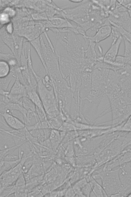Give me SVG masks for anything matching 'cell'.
Returning a JSON list of instances; mask_svg holds the SVG:
<instances>
[{
	"mask_svg": "<svg viewBox=\"0 0 131 197\" xmlns=\"http://www.w3.org/2000/svg\"><path fill=\"white\" fill-rule=\"evenodd\" d=\"M112 127L116 126L125 122L131 114V104H128L111 111Z\"/></svg>",
	"mask_w": 131,
	"mask_h": 197,
	"instance_id": "cell-6",
	"label": "cell"
},
{
	"mask_svg": "<svg viewBox=\"0 0 131 197\" xmlns=\"http://www.w3.org/2000/svg\"><path fill=\"white\" fill-rule=\"evenodd\" d=\"M122 40V37L121 36L116 41L112 43L110 47L104 56V62L110 65H112L114 63L118 55Z\"/></svg>",
	"mask_w": 131,
	"mask_h": 197,
	"instance_id": "cell-7",
	"label": "cell"
},
{
	"mask_svg": "<svg viewBox=\"0 0 131 197\" xmlns=\"http://www.w3.org/2000/svg\"><path fill=\"white\" fill-rule=\"evenodd\" d=\"M83 1V0H69V1L71 3L77 4L82 2Z\"/></svg>",
	"mask_w": 131,
	"mask_h": 197,
	"instance_id": "cell-36",
	"label": "cell"
},
{
	"mask_svg": "<svg viewBox=\"0 0 131 197\" xmlns=\"http://www.w3.org/2000/svg\"><path fill=\"white\" fill-rule=\"evenodd\" d=\"M6 124L14 130L22 129L25 127L26 124L23 121L11 113L4 112L0 113Z\"/></svg>",
	"mask_w": 131,
	"mask_h": 197,
	"instance_id": "cell-8",
	"label": "cell"
},
{
	"mask_svg": "<svg viewBox=\"0 0 131 197\" xmlns=\"http://www.w3.org/2000/svg\"><path fill=\"white\" fill-rule=\"evenodd\" d=\"M86 178L91 185L92 191L96 196L108 197L102 185L97 182L91 175H89Z\"/></svg>",
	"mask_w": 131,
	"mask_h": 197,
	"instance_id": "cell-13",
	"label": "cell"
},
{
	"mask_svg": "<svg viewBox=\"0 0 131 197\" xmlns=\"http://www.w3.org/2000/svg\"><path fill=\"white\" fill-rule=\"evenodd\" d=\"M108 18L110 22L131 33V18L128 11L119 12L115 9L110 14Z\"/></svg>",
	"mask_w": 131,
	"mask_h": 197,
	"instance_id": "cell-5",
	"label": "cell"
},
{
	"mask_svg": "<svg viewBox=\"0 0 131 197\" xmlns=\"http://www.w3.org/2000/svg\"><path fill=\"white\" fill-rule=\"evenodd\" d=\"M35 77L37 82V92L46 112L57 101L54 89L53 87L49 89L37 74Z\"/></svg>",
	"mask_w": 131,
	"mask_h": 197,
	"instance_id": "cell-3",
	"label": "cell"
},
{
	"mask_svg": "<svg viewBox=\"0 0 131 197\" xmlns=\"http://www.w3.org/2000/svg\"><path fill=\"white\" fill-rule=\"evenodd\" d=\"M119 168L115 170L103 171L102 167L97 172L92 174L96 180L100 179L102 186L108 197L119 192L122 190V185L119 174Z\"/></svg>",
	"mask_w": 131,
	"mask_h": 197,
	"instance_id": "cell-2",
	"label": "cell"
},
{
	"mask_svg": "<svg viewBox=\"0 0 131 197\" xmlns=\"http://www.w3.org/2000/svg\"><path fill=\"white\" fill-rule=\"evenodd\" d=\"M111 26L112 30L110 37L111 38L112 40V42H114L122 36L115 27L112 26Z\"/></svg>",
	"mask_w": 131,
	"mask_h": 197,
	"instance_id": "cell-29",
	"label": "cell"
},
{
	"mask_svg": "<svg viewBox=\"0 0 131 197\" xmlns=\"http://www.w3.org/2000/svg\"><path fill=\"white\" fill-rule=\"evenodd\" d=\"M128 12L131 18V8L128 9Z\"/></svg>",
	"mask_w": 131,
	"mask_h": 197,
	"instance_id": "cell-37",
	"label": "cell"
},
{
	"mask_svg": "<svg viewBox=\"0 0 131 197\" xmlns=\"http://www.w3.org/2000/svg\"><path fill=\"white\" fill-rule=\"evenodd\" d=\"M0 36L3 42L9 48L14 54L15 51V38L12 35L7 33L4 27H2V29H1Z\"/></svg>",
	"mask_w": 131,
	"mask_h": 197,
	"instance_id": "cell-16",
	"label": "cell"
},
{
	"mask_svg": "<svg viewBox=\"0 0 131 197\" xmlns=\"http://www.w3.org/2000/svg\"><path fill=\"white\" fill-rule=\"evenodd\" d=\"M22 103L23 107L27 110L29 115L31 114L32 116L36 114L35 104L27 96H25L23 97Z\"/></svg>",
	"mask_w": 131,
	"mask_h": 197,
	"instance_id": "cell-19",
	"label": "cell"
},
{
	"mask_svg": "<svg viewBox=\"0 0 131 197\" xmlns=\"http://www.w3.org/2000/svg\"><path fill=\"white\" fill-rule=\"evenodd\" d=\"M130 43L131 44V43Z\"/></svg>",
	"mask_w": 131,
	"mask_h": 197,
	"instance_id": "cell-41",
	"label": "cell"
},
{
	"mask_svg": "<svg viewBox=\"0 0 131 197\" xmlns=\"http://www.w3.org/2000/svg\"><path fill=\"white\" fill-rule=\"evenodd\" d=\"M91 73L85 72L82 73L81 83L79 92L80 99L86 98L90 92L91 85Z\"/></svg>",
	"mask_w": 131,
	"mask_h": 197,
	"instance_id": "cell-9",
	"label": "cell"
},
{
	"mask_svg": "<svg viewBox=\"0 0 131 197\" xmlns=\"http://www.w3.org/2000/svg\"><path fill=\"white\" fill-rule=\"evenodd\" d=\"M112 30L111 25H106L99 28L92 37L87 39L90 40L96 44L110 36Z\"/></svg>",
	"mask_w": 131,
	"mask_h": 197,
	"instance_id": "cell-11",
	"label": "cell"
},
{
	"mask_svg": "<svg viewBox=\"0 0 131 197\" xmlns=\"http://www.w3.org/2000/svg\"><path fill=\"white\" fill-rule=\"evenodd\" d=\"M119 174L122 188L119 193L111 197H127L131 192V166L130 163H125L120 165Z\"/></svg>",
	"mask_w": 131,
	"mask_h": 197,
	"instance_id": "cell-4",
	"label": "cell"
},
{
	"mask_svg": "<svg viewBox=\"0 0 131 197\" xmlns=\"http://www.w3.org/2000/svg\"><path fill=\"white\" fill-rule=\"evenodd\" d=\"M46 27L50 28L62 29L75 27L70 21L63 17H54L48 21Z\"/></svg>",
	"mask_w": 131,
	"mask_h": 197,
	"instance_id": "cell-10",
	"label": "cell"
},
{
	"mask_svg": "<svg viewBox=\"0 0 131 197\" xmlns=\"http://www.w3.org/2000/svg\"><path fill=\"white\" fill-rule=\"evenodd\" d=\"M117 1L128 10L131 8V0H119Z\"/></svg>",
	"mask_w": 131,
	"mask_h": 197,
	"instance_id": "cell-35",
	"label": "cell"
},
{
	"mask_svg": "<svg viewBox=\"0 0 131 197\" xmlns=\"http://www.w3.org/2000/svg\"><path fill=\"white\" fill-rule=\"evenodd\" d=\"M36 52L46 71V67L42 57L40 36L29 42Z\"/></svg>",
	"mask_w": 131,
	"mask_h": 197,
	"instance_id": "cell-21",
	"label": "cell"
},
{
	"mask_svg": "<svg viewBox=\"0 0 131 197\" xmlns=\"http://www.w3.org/2000/svg\"><path fill=\"white\" fill-rule=\"evenodd\" d=\"M43 196L41 191L37 187L27 193V196L39 197Z\"/></svg>",
	"mask_w": 131,
	"mask_h": 197,
	"instance_id": "cell-31",
	"label": "cell"
},
{
	"mask_svg": "<svg viewBox=\"0 0 131 197\" xmlns=\"http://www.w3.org/2000/svg\"><path fill=\"white\" fill-rule=\"evenodd\" d=\"M34 156L28 158L22 165V171L23 173L28 172L31 167L33 163Z\"/></svg>",
	"mask_w": 131,
	"mask_h": 197,
	"instance_id": "cell-25",
	"label": "cell"
},
{
	"mask_svg": "<svg viewBox=\"0 0 131 197\" xmlns=\"http://www.w3.org/2000/svg\"><path fill=\"white\" fill-rule=\"evenodd\" d=\"M64 196L74 197L75 196V195L72 185L69 187L66 191Z\"/></svg>",
	"mask_w": 131,
	"mask_h": 197,
	"instance_id": "cell-34",
	"label": "cell"
},
{
	"mask_svg": "<svg viewBox=\"0 0 131 197\" xmlns=\"http://www.w3.org/2000/svg\"><path fill=\"white\" fill-rule=\"evenodd\" d=\"M16 78V75L13 72H10L7 76L0 79V90L7 91L11 81Z\"/></svg>",
	"mask_w": 131,
	"mask_h": 197,
	"instance_id": "cell-20",
	"label": "cell"
},
{
	"mask_svg": "<svg viewBox=\"0 0 131 197\" xmlns=\"http://www.w3.org/2000/svg\"><path fill=\"white\" fill-rule=\"evenodd\" d=\"M129 60L128 63V64L131 66V57L129 58Z\"/></svg>",
	"mask_w": 131,
	"mask_h": 197,
	"instance_id": "cell-38",
	"label": "cell"
},
{
	"mask_svg": "<svg viewBox=\"0 0 131 197\" xmlns=\"http://www.w3.org/2000/svg\"><path fill=\"white\" fill-rule=\"evenodd\" d=\"M124 44V56L131 57V44L127 40L123 37Z\"/></svg>",
	"mask_w": 131,
	"mask_h": 197,
	"instance_id": "cell-27",
	"label": "cell"
},
{
	"mask_svg": "<svg viewBox=\"0 0 131 197\" xmlns=\"http://www.w3.org/2000/svg\"><path fill=\"white\" fill-rule=\"evenodd\" d=\"M58 130L66 132L78 130L77 128L73 125L66 122H63Z\"/></svg>",
	"mask_w": 131,
	"mask_h": 197,
	"instance_id": "cell-24",
	"label": "cell"
},
{
	"mask_svg": "<svg viewBox=\"0 0 131 197\" xmlns=\"http://www.w3.org/2000/svg\"><path fill=\"white\" fill-rule=\"evenodd\" d=\"M16 145L13 138L11 135L1 131V150L8 149Z\"/></svg>",
	"mask_w": 131,
	"mask_h": 197,
	"instance_id": "cell-14",
	"label": "cell"
},
{
	"mask_svg": "<svg viewBox=\"0 0 131 197\" xmlns=\"http://www.w3.org/2000/svg\"><path fill=\"white\" fill-rule=\"evenodd\" d=\"M127 197H131V192L127 195Z\"/></svg>",
	"mask_w": 131,
	"mask_h": 197,
	"instance_id": "cell-39",
	"label": "cell"
},
{
	"mask_svg": "<svg viewBox=\"0 0 131 197\" xmlns=\"http://www.w3.org/2000/svg\"><path fill=\"white\" fill-rule=\"evenodd\" d=\"M66 119L65 115L60 112V114L57 116L48 120L49 129L58 130Z\"/></svg>",
	"mask_w": 131,
	"mask_h": 197,
	"instance_id": "cell-17",
	"label": "cell"
},
{
	"mask_svg": "<svg viewBox=\"0 0 131 197\" xmlns=\"http://www.w3.org/2000/svg\"><path fill=\"white\" fill-rule=\"evenodd\" d=\"M49 139L52 150L56 154L62 142L60 131L58 130L52 129Z\"/></svg>",
	"mask_w": 131,
	"mask_h": 197,
	"instance_id": "cell-15",
	"label": "cell"
},
{
	"mask_svg": "<svg viewBox=\"0 0 131 197\" xmlns=\"http://www.w3.org/2000/svg\"><path fill=\"white\" fill-rule=\"evenodd\" d=\"M88 182L86 178H81L72 185V187L77 196H81L82 195L81 189Z\"/></svg>",
	"mask_w": 131,
	"mask_h": 197,
	"instance_id": "cell-22",
	"label": "cell"
},
{
	"mask_svg": "<svg viewBox=\"0 0 131 197\" xmlns=\"http://www.w3.org/2000/svg\"><path fill=\"white\" fill-rule=\"evenodd\" d=\"M95 163V158L93 154L76 156L75 168L92 167Z\"/></svg>",
	"mask_w": 131,
	"mask_h": 197,
	"instance_id": "cell-12",
	"label": "cell"
},
{
	"mask_svg": "<svg viewBox=\"0 0 131 197\" xmlns=\"http://www.w3.org/2000/svg\"><path fill=\"white\" fill-rule=\"evenodd\" d=\"M81 190L84 197L90 196L91 192H92V190L91 185L89 182L83 187Z\"/></svg>",
	"mask_w": 131,
	"mask_h": 197,
	"instance_id": "cell-30",
	"label": "cell"
},
{
	"mask_svg": "<svg viewBox=\"0 0 131 197\" xmlns=\"http://www.w3.org/2000/svg\"><path fill=\"white\" fill-rule=\"evenodd\" d=\"M10 17L6 13L2 11L1 12L0 21L1 25H5L10 22Z\"/></svg>",
	"mask_w": 131,
	"mask_h": 197,
	"instance_id": "cell-28",
	"label": "cell"
},
{
	"mask_svg": "<svg viewBox=\"0 0 131 197\" xmlns=\"http://www.w3.org/2000/svg\"><path fill=\"white\" fill-rule=\"evenodd\" d=\"M91 0H83L74 6H61L60 15L77 25L87 22L91 20L90 12Z\"/></svg>",
	"mask_w": 131,
	"mask_h": 197,
	"instance_id": "cell-1",
	"label": "cell"
},
{
	"mask_svg": "<svg viewBox=\"0 0 131 197\" xmlns=\"http://www.w3.org/2000/svg\"><path fill=\"white\" fill-rule=\"evenodd\" d=\"M9 93L23 96H26L27 93L26 85L22 83L16 78L9 91Z\"/></svg>",
	"mask_w": 131,
	"mask_h": 197,
	"instance_id": "cell-18",
	"label": "cell"
},
{
	"mask_svg": "<svg viewBox=\"0 0 131 197\" xmlns=\"http://www.w3.org/2000/svg\"><path fill=\"white\" fill-rule=\"evenodd\" d=\"M2 11L7 14L10 18L14 17L16 14V12L14 9L10 7H6Z\"/></svg>",
	"mask_w": 131,
	"mask_h": 197,
	"instance_id": "cell-32",
	"label": "cell"
},
{
	"mask_svg": "<svg viewBox=\"0 0 131 197\" xmlns=\"http://www.w3.org/2000/svg\"><path fill=\"white\" fill-rule=\"evenodd\" d=\"M19 147L16 145L10 148L0 151V161H4L5 157L12 153Z\"/></svg>",
	"mask_w": 131,
	"mask_h": 197,
	"instance_id": "cell-26",
	"label": "cell"
},
{
	"mask_svg": "<svg viewBox=\"0 0 131 197\" xmlns=\"http://www.w3.org/2000/svg\"><path fill=\"white\" fill-rule=\"evenodd\" d=\"M5 27V29L7 33L12 35L14 31V25L13 23L10 22L6 25Z\"/></svg>",
	"mask_w": 131,
	"mask_h": 197,
	"instance_id": "cell-33",
	"label": "cell"
},
{
	"mask_svg": "<svg viewBox=\"0 0 131 197\" xmlns=\"http://www.w3.org/2000/svg\"><path fill=\"white\" fill-rule=\"evenodd\" d=\"M10 67L6 61L0 60V78H2L7 76L10 71Z\"/></svg>",
	"mask_w": 131,
	"mask_h": 197,
	"instance_id": "cell-23",
	"label": "cell"
},
{
	"mask_svg": "<svg viewBox=\"0 0 131 197\" xmlns=\"http://www.w3.org/2000/svg\"><path fill=\"white\" fill-rule=\"evenodd\" d=\"M130 132H131V130H130Z\"/></svg>",
	"mask_w": 131,
	"mask_h": 197,
	"instance_id": "cell-40",
	"label": "cell"
}]
</instances>
